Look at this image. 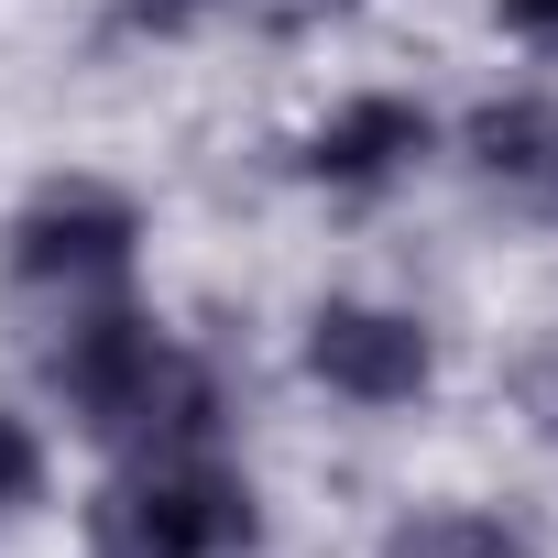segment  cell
Listing matches in <instances>:
<instances>
[{
  "label": "cell",
  "instance_id": "obj_1",
  "mask_svg": "<svg viewBox=\"0 0 558 558\" xmlns=\"http://www.w3.org/2000/svg\"><path fill=\"white\" fill-rule=\"evenodd\" d=\"M45 395L66 405L77 438L99 449H219L230 427V384L132 296H88L66 307V329L45 340Z\"/></svg>",
  "mask_w": 558,
  "mask_h": 558
},
{
  "label": "cell",
  "instance_id": "obj_2",
  "mask_svg": "<svg viewBox=\"0 0 558 558\" xmlns=\"http://www.w3.org/2000/svg\"><path fill=\"white\" fill-rule=\"evenodd\" d=\"M88 558H252L263 493L219 449H132L88 504H77Z\"/></svg>",
  "mask_w": 558,
  "mask_h": 558
},
{
  "label": "cell",
  "instance_id": "obj_3",
  "mask_svg": "<svg viewBox=\"0 0 558 558\" xmlns=\"http://www.w3.org/2000/svg\"><path fill=\"white\" fill-rule=\"evenodd\" d=\"M0 263H12V286H34L56 307L121 296L132 263H143V197L110 175H45L12 208V230H0Z\"/></svg>",
  "mask_w": 558,
  "mask_h": 558
},
{
  "label": "cell",
  "instance_id": "obj_4",
  "mask_svg": "<svg viewBox=\"0 0 558 558\" xmlns=\"http://www.w3.org/2000/svg\"><path fill=\"white\" fill-rule=\"evenodd\" d=\"M296 351H307V384H329L362 416H395L438 384V329L416 307H384V296H318Z\"/></svg>",
  "mask_w": 558,
  "mask_h": 558
},
{
  "label": "cell",
  "instance_id": "obj_5",
  "mask_svg": "<svg viewBox=\"0 0 558 558\" xmlns=\"http://www.w3.org/2000/svg\"><path fill=\"white\" fill-rule=\"evenodd\" d=\"M427 154H438L427 99H405V88H351V99H329V110L307 121L296 175L329 186V197H384V186H405Z\"/></svg>",
  "mask_w": 558,
  "mask_h": 558
},
{
  "label": "cell",
  "instance_id": "obj_6",
  "mask_svg": "<svg viewBox=\"0 0 558 558\" xmlns=\"http://www.w3.org/2000/svg\"><path fill=\"white\" fill-rule=\"evenodd\" d=\"M460 154L471 175L504 197V208H558V99L547 88H504L460 121Z\"/></svg>",
  "mask_w": 558,
  "mask_h": 558
},
{
  "label": "cell",
  "instance_id": "obj_7",
  "mask_svg": "<svg viewBox=\"0 0 558 558\" xmlns=\"http://www.w3.org/2000/svg\"><path fill=\"white\" fill-rule=\"evenodd\" d=\"M373 558H536V536L493 504H416V514L384 525Z\"/></svg>",
  "mask_w": 558,
  "mask_h": 558
},
{
  "label": "cell",
  "instance_id": "obj_8",
  "mask_svg": "<svg viewBox=\"0 0 558 558\" xmlns=\"http://www.w3.org/2000/svg\"><path fill=\"white\" fill-rule=\"evenodd\" d=\"M23 504H45V427L23 405H0V514H23Z\"/></svg>",
  "mask_w": 558,
  "mask_h": 558
},
{
  "label": "cell",
  "instance_id": "obj_9",
  "mask_svg": "<svg viewBox=\"0 0 558 558\" xmlns=\"http://www.w3.org/2000/svg\"><path fill=\"white\" fill-rule=\"evenodd\" d=\"M514 395H525V416H536V427L558 438V340H547V351H525V373H514Z\"/></svg>",
  "mask_w": 558,
  "mask_h": 558
},
{
  "label": "cell",
  "instance_id": "obj_10",
  "mask_svg": "<svg viewBox=\"0 0 558 558\" xmlns=\"http://www.w3.org/2000/svg\"><path fill=\"white\" fill-rule=\"evenodd\" d=\"M110 12L132 23V34H186V23H208L219 0H110Z\"/></svg>",
  "mask_w": 558,
  "mask_h": 558
},
{
  "label": "cell",
  "instance_id": "obj_11",
  "mask_svg": "<svg viewBox=\"0 0 558 558\" xmlns=\"http://www.w3.org/2000/svg\"><path fill=\"white\" fill-rule=\"evenodd\" d=\"M482 12L504 34H525V45H558V0H482Z\"/></svg>",
  "mask_w": 558,
  "mask_h": 558
},
{
  "label": "cell",
  "instance_id": "obj_12",
  "mask_svg": "<svg viewBox=\"0 0 558 558\" xmlns=\"http://www.w3.org/2000/svg\"><path fill=\"white\" fill-rule=\"evenodd\" d=\"M329 12H362V0H329Z\"/></svg>",
  "mask_w": 558,
  "mask_h": 558
}]
</instances>
